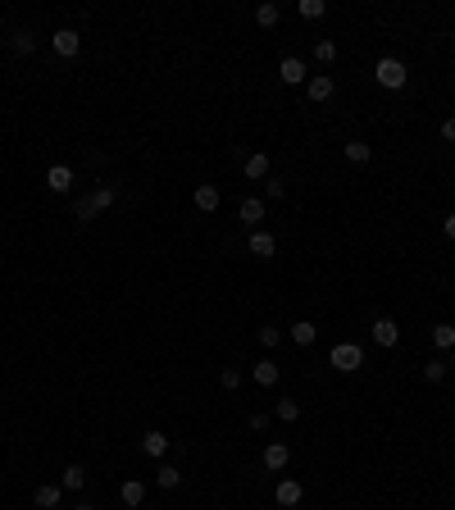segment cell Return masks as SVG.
Wrapping results in <instances>:
<instances>
[{
    "instance_id": "cell-1",
    "label": "cell",
    "mask_w": 455,
    "mask_h": 510,
    "mask_svg": "<svg viewBox=\"0 0 455 510\" xmlns=\"http://www.w3.org/2000/svg\"><path fill=\"white\" fill-rule=\"evenodd\" d=\"M328 364H333L337 374H355L364 364V346H355V342H337L333 351H328Z\"/></svg>"
},
{
    "instance_id": "cell-2",
    "label": "cell",
    "mask_w": 455,
    "mask_h": 510,
    "mask_svg": "<svg viewBox=\"0 0 455 510\" xmlns=\"http://www.w3.org/2000/svg\"><path fill=\"white\" fill-rule=\"evenodd\" d=\"M373 78H378V82L387 87V91H401V87L410 82V69H405L401 60H392V55H387V60L373 64Z\"/></svg>"
},
{
    "instance_id": "cell-3",
    "label": "cell",
    "mask_w": 455,
    "mask_h": 510,
    "mask_svg": "<svg viewBox=\"0 0 455 510\" xmlns=\"http://www.w3.org/2000/svg\"><path fill=\"white\" fill-rule=\"evenodd\" d=\"M51 46H55V55H64V60H73V55L82 51V37H77L73 27H60V32L51 37Z\"/></svg>"
},
{
    "instance_id": "cell-4",
    "label": "cell",
    "mask_w": 455,
    "mask_h": 510,
    "mask_svg": "<svg viewBox=\"0 0 455 510\" xmlns=\"http://www.w3.org/2000/svg\"><path fill=\"white\" fill-rule=\"evenodd\" d=\"M191 200H196V210H200V215H214L224 196H219V187H214V182H200V187L191 191Z\"/></svg>"
},
{
    "instance_id": "cell-5",
    "label": "cell",
    "mask_w": 455,
    "mask_h": 510,
    "mask_svg": "<svg viewBox=\"0 0 455 510\" xmlns=\"http://www.w3.org/2000/svg\"><path fill=\"white\" fill-rule=\"evenodd\" d=\"M237 215H241V224H246L250 233H255V228L264 224V200H259V196H246V200H241V210H237Z\"/></svg>"
},
{
    "instance_id": "cell-6",
    "label": "cell",
    "mask_w": 455,
    "mask_h": 510,
    "mask_svg": "<svg viewBox=\"0 0 455 510\" xmlns=\"http://www.w3.org/2000/svg\"><path fill=\"white\" fill-rule=\"evenodd\" d=\"M287 460H292V451H287V442H269V447H264V469H269V474H278V469H287Z\"/></svg>"
},
{
    "instance_id": "cell-7",
    "label": "cell",
    "mask_w": 455,
    "mask_h": 510,
    "mask_svg": "<svg viewBox=\"0 0 455 510\" xmlns=\"http://www.w3.org/2000/svg\"><path fill=\"white\" fill-rule=\"evenodd\" d=\"M119 502H123V506H132V510H137L141 502H146V483H141V478H128V483H123V487H119Z\"/></svg>"
},
{
    "instance_id": "cell-8",
    "label": "cell",
    "mask_w": 455,
    "mask_h": 510,
    "mask_svg": "<svg viewBox=\"0 0 455 510\" xmlns=\"http://www.w3.org/2000/svg\"><path fill=\"white\" fill-rule=\"evenodd\" d=\"M373 342H378V346H396V342H401L396 319H373Z\"/></svg>"
},
{
    "instance_id": "cell-9",
    "label": "cell",
    "mask_w": 455,
    "mask_h": 510,
    "mask_svg": "<svg viewBox=\"0 0 455 510\" xmlns=\"http://www.w3.org/2000/svg\"><path fill=\"white\" fill-rule=\"evenodd\" d=\"M278 506H301V497H305V487L296 483V478H283V483H278Z\"/></svg>"
},
{
    "instance_id": "cell-10",
    "label": "cell",
    "mask_w": 455,
    "mask_h": 510,
    "mask_svg": "<svg viewBox=\"0 0 455 510\" xmlns=\"http://www.w3.org/2000/svg\"><path fill=\"white\" fill-rule=\"evenodd\" d=\"M60 497H64V487H60V483H41V487L32 492V502L41 506V510H55V506H60Z\"/></svg>"
},
{
    "instance_id": "cell-11",
    "label": "cell",
    "mask_w": 455,
    "mask_h": 510,
    "mask_svg": "<svg viewBox=\"0 0 455 510\" xmlns=\"http://www.w3.org/2000/svg\"><path fill=\"white\" fill-rule=\"evenodd\" d=\"M250 378H255V383H259V388H274V383H278V378H283V369H278V364H274V360H259V364H255V369H250Z\"/></svg>"
},
{
    "instance_id": "cell-12",
    "label": "cell",
    "mask_w": 455,
    "mask_h": 510,
    "mask_svg": "<svg viewBox=\"0 0 455 510\" xmlns=\"http://www.w3.org/2000/svg\"><path fill=\"white\" fill-rule=\"evenodd\" d=\"M287 338H292L296 346H314V338H319V329H314V324H309V319H296L292 329H287Z\"/></svg>"
},
{
    "instance_id": "cell-13",
    "label": "cell",
    "mask_w": 455,
    "mask_h": 510,
    "mask_svg": "<svg viewBox=\"0 0 455 510\" xmlns=\"http://www.w3.org/2000/svg\"><path fill=\"white\" fill-rule=\"evenodd\" d=\"M333 91H337V82L328 78V73H319V78H309V101H333Z\"/></svg>"
},
{
    "instance_id": "cell-14",
    "label": "cell",
    "mask_w": 455,
    "mask_h": 510,
    "mask_svg": "<svg viewBox=\"0 0 455 510\" xmlns=\"http://www.w3.org/2000/svg\"><path fill=\"white\" fill-rule=\"evenodd\" d=\"M278 78H283L287 87H296V82H301V78H305V64H301V60H296V55H287V60H283V64H278Z\"/></svg>"
},
{
    "instance_id": "cell-15",
    "label": "cell",
    "mask_w": 455,
    "mask_h": 510,
    "mask_svg": "<svg viewBox=\"0 0 455 510\" xmlns=\"http://www.w3.org/2000/svg\"><path fill=\"white\" fill-rule=\"evenodd\" d=\"M278 251V242H274V233H264V228H255V233H250V255H274Z\"/></svg>"
},
{
    "instance_id": "cell-16",
    "label": "cell",
    "mask_w": 455,
    "mask_h": 510,
    "mask_svg": "<svg viewBox=\"0 0 455 510\" xmlns=\"http://www.w3.org/2000/svg\"><path fill=\"white\" fill-rule=\"evenodd\" d=\"M46 187H51V191H69L73 187V169L69 165H55L51 173H46Z\"/></svg>"
},
{
    "instance_id": "cell-17",
    "label": "cell",
    "mask_w": 455,
    "mask_h": 510,
    "mask_svg": "<svg viewBox=\"0 0 455 510\" xmlns=\"http://www.w3.org/2000/svg\"><path fill=\"white\" fill-rule=\"evenodd\" d=\"M141 451H146L150 460L169 456V438H164V433H146V438H141Z\"/></svg>"
},
{
    "instance_id": "cell-18",
    "label": "cell",
    "mask_w": 455,
    "mask_h": 510,
    "mask_svg": "<svg viewBox=\"0 0 455 510\" xmlns=\"http://www.w3.org/2000/svg\"><path fill=\"white\" fill-rule=\"evenodd\" d=\"M346 160H351V165H369L373 146H369V141H346Z\"/></svg>"
},
{
    "instance_id": "cell-19",
    "label": "cell",
    "mask_w": 455,
    "mask_h": 510,
    "mask_svg": "<svg viewBox=\"0 0 455 510\" xmlns=\"http://www.w3.org/2000/svg\"><path fill=\"white\" fill-rule=\"evenodd\" d=\"M432 346L437 351H455V324H437L432 329Z\"/></svg>"
},
{
    "instance_id": "cell-20",
    "label": "cell",
    "mask_w": 455,
    "mask_h": 510,
    "mask_svg": "<svg viewBox=\"0 0 455 510\" xmlns=\"http://www.w3.org/2000/svg\"><path fill=\"white\" fill-rule=\"evenodd\" d=\"M82 483H86L82 465H69V469H64V478H60V487H64V492H82Z\"/></svg>"
},
{
    "instance_id": "cell-21",
    "label": "cell",
    "mask_w": 455,
    "mask_h": 510,
    "mask_svg": "<svg viewBox=\"0 0 455 510\" xmlns=\"http://www.w3.org/2000/svg\"><path fill=\"white\" fill-rule=\"evenodd\" d=\"M278 18H283V9H278V5H255V23L264 27V32H269V27H278Z\"/></svg>"
},
{
    "instance_id": "cell-22",
    "label": "cell",
    "mask_w": 455,
    "mask_h": 510,
    "mask_svg": "<svg viewBox=\"0 0 455 510\" xmlns=\"http://www.w3.org/2000/svg\"><path fill=\"white\" fill-rule=\"evenodd\" d=\"M155 483H160V487H178L182 483V469L178 465H160V469H155Z\"/></svg>"
},
{
    "instance_id": "cell-23",
    "label": "cell",
    "mask_w": 455,
    "mask_h": 510,
    "mask_svg": "<svg viewBox=\"0 0 455 510\" xmlns=\"http://www.w3.org/2000/svg\"><path fill=\"white\" fill-rule=\"evenodd\" d=\"M73 215L82 219V224H91V219L101 215V205H96V196H82V200H77V205H73Z\"/></svg>"
},
{
    "instance_id": "cell-24",
    "label": "cell",
    "mask_w": 455,
    "mask_h": 510,
    "mask_svg": "<svg viewBox=\"0 0 455 510\" xmlns=\"http://www.w3.org/2000/svg\"><path fill=\"white\" fill-rule=\"evenodd\" d=\"M255 338H259V346H264V351H274V346L283 342V329H274V324H264V329H255Z\"/></svg>"
},
{
    "instance_id": "cell-25",
    "label": "cell",
    "mask_w": 455,
    "mask_h": 510,
    "mask_svg": "<svg viewBox=\"0 0 455 510\" xmlns=\"http://www.w3.org/2000/svg\"><path fill=\"white\" fill-rule=\"evenodd\" d=\"M264 173H269V155H264V151H255V155L246 160V178H264Z\"/></svg>"
},
{
    "instance_id": "cell-26",
    "label": "cell",
    "mask_w": 455,
    "mask_h": 510,
    "mask_svg": "<svg viewBox=\"0 0 455 510\" xmlns=\"http://www.w3.org/2000/svg\"><path fill=\"white\" fill-rule=\"evenodd\" d=\"M278 419H283V424H296V419H301V401H278Z\"/></svg>"
},
{
    "instance_id": "cell-27",
    "label": "cell",
    "mask_w": 455,
    "mask_h": 510,
    "mask_svg": "<svg viewBox=\"0 0 455 510\" xmlns=\"http://www.w3.org/2000/svg\"><path fill=\"white\" fill-rule=\"evenodd\" d=\"M423 378H428V383H442V378H447V360H428V364H423Z\"/></svg>"
},
{
    "instance_id": "cell-28",
    "label": "cell",
    "mask_w": 455,
    "mask_h": 510,
    "mask_svg": "<svg viewBox=\"0 0 455 510\" xmlns=\"http://www.w3.org/2000/svg\"><path fill=\"white\" fill-rule=\"evenodd\" d=\"M314 60H319V64H333V60H337V42H319V46H314Z\"/></svg>"
},
{
    "instance_id": "cell-29",
    "label": "cell",
    "mask_w": 455,
    "mask_h": 510,
    "mask_svg": "<svg viewBox=\"0 0 455 510\" xmlns=\"http://www.w3.org/2000/svg\"><path fill=\"white\" fill-rule=\"evenodd\" d=\"M323 14H328L323 0H301V18H323Z\"/></svg>"
},
{
    "instance_id": "cell-30",
    "label": "cell",
    "mask_w": 455,
    "mask_h": 510,
    "mask_svg": "<svg viewBox=\"0 0 455 510\" xmlns=\"http://www.w3.org/2000/svg\"><path fill=\"white\" fill-rule=\"evenodd\" d=\"M91 196H96V205H101V210H110L114 200H119V191H114V187H96Z\"/></svg>"
},
{
    "instance_id": "cell-31",
    "label": "cell",
    "mask_w": 455,
    "mask_h": 510,
    "mask_svg": "<svg viewBox=\"0 0 455 510\" xmlns=\"http://www.w3.org/2000/svg\"><path fill=\"white\" fill-rule=\"evenodd\" d=\"M219 383H224L228 392H237V388H241V374H237V369H224V374H219Z\"/></svg>"
},
{
    "instance_id": "cell-32",
    "label": "cell",
    "mask_w": 455,
    "mask_h": 510,
    "mask_svg": "<svg viewBox=\"0 0 455 510\" xmlns=\"http://www.w3.org/2000/svg\"><path fill=\"white\" fill-rule=\"evenodd\" d=\"M32 46H37V42H32V32H14V51H23V55H27Z\"/></svg>"
},
{
    "instance_id": "cell-33",
    "label": "cell",
    "mask_w": 455,
    "mask_h": 510,
    "mask_svg": "<svg viewBox=\"0 0 455 510\" xmlns=\"http://www.w3.org/2000/svg\"><path fill=\"white\" fill-rule=\"evenodd\" d=\"M283 191H287V187H283V182H278V178H269V182H264V196H274V200H278V196H283Z\"/></svg>"
},
{
    "instance_id": "cell-34",
    "label": "cell",
    "mask_w": 455,
    "mask_h": 510,
    "mask_svg": "<svg viewBox=\"0 0 455 510\" xmlns=\"http://www.w3.org/2000/svg\"><path fill=\"white\" fill-rule=\"evenodd\" d=\"M442 137H447V141H455V114H451L447 123H442Z\"/></svg>"
},
{
    "instance_id": "cell-35",
    "label": "cell",
    "mask_w": 455,
    "mask_h": 510,
    "mask_svg": "<svg viewBox=\"0 0 455 510\" xmlns=\"http://www.w3.org/2000/svg\"><path fill=\"white\" fill-rule=\"evenodd\" d=\"M447 237H451V242H455V215L447 219Z\"/></svg>"
},
{
    "instance_id": "cell-36",
    "label": "cell",
    "mask_w": 455,
    "mask_h": 510,
    "mask_svg": "<svg viewBox=\"0 0 455 510\" xmlns=\"http://www.w3.org/2000/svg\"><path fill=\"white\" fill-rule=\"evenodd\" d=\"M447 369H455V351H451V360H447Z\"/></svg>"
},
{
    "instance_id": "cell-37",
    "label": "cell",
    "mask_w": 455,
    "mask_h": 510,
    "mask_svg": "<svg viewBox=\"0 0 455 510\" xmlns=\"http://www.w3.org/2000/svg\"><path fill=\"white\" fill-rule=\"evenodd\" d=\"M73 510H96V506H86V502H82V506H73Z\"/></svg>"
}]
</instances>
